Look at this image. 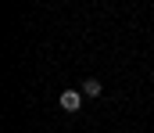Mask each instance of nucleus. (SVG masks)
I'll return each instance as SVG.
<instances>
[{"instance_id":"nucleus-1","label":"nucleus","mask_w":154,"mask_h":133,"mask_svg":"<svg viewBox=\"0 0 154 133\" xmlns=\"http://www.w3.org/2000/svg\"><path fill=\"white\" fill-rule=\"evenodd\" d=\"M57 101H61L65 112H79V108H82V90H61Z\"/></svg>"},{"instance_id":"nucleus-2","label":"nucleus","mask_w":154,"mask_h":133,"mask_svg":"<svg viewBox=\"0 0 154 133\" xmlns=\"http://www.w3.org/2000/svg\"><path fill=\"white\" fill-rule=\"evenodd\" d=\"M100 93H104V83L100 79H86L82 83V97H100Z\"/></svg>"}]
</instances>
